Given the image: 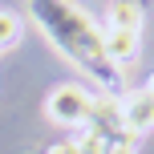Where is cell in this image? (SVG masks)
Returning <instances> with one entry per match:
<instances>
[{
  "label": "cell",
  "mask_w": 154,
  "mask_h": 154,
  "mask_svg": "<svg viewBox=\"0 0 154 154\" xmlns=\"http://www.w3.org/2000/svg\"><path fill=\"white\" fill-rule=\"evenodd\" d=\"M109 154H134V146H114Z\"/></svg>",
  "instance_id": "9c48e42d"
},
{
  "label": "cell",
  "mask_w": 154,
  "mask_h": 154,
  "mask_svg": "<svg viewBox=\"0 0 154 154\" xmlns=\"http://www.w3.org/2000/svg\"><path fill=\"white\" fill-rule=\"evenodd\" d=\"M20 16L16 12H8V8H0V49H12L16 41H20Z\"/></svg>",
  "instance_id": "52a82bcc"
},
{
  "label": "cell",
  "mask_w": 154,
  "mask_h": 154,
  "mask_svg": "<svg viewBox=\"0 0 154 154\" xmlns=\"http://www.w3.org/2000/svg\"><path fill=\"white\" fill-rule=\"evenodd\" d=\"M29 12H32V20L41 24V32L69 57L77 69H85L93 81L106 85V89H118L122 69L109 61L106 37H101L97 20H93L89 12H81L69 0H29Z\"/></svg>",
  "instance_id": "6da1fadb"
},
{
  "label": "cell",
  "mask_w": 154,
  "mask_h": 154,
  "mask_svg": "<svg viewBox=\"0 0 154 154\" xmlns=\"http://www.w3.org/2000/svg\"><path fill=\"white\" fill-rule=\"evenodd\" d=\"M122 122L130 134H146L154 130V93L146 89H130L122 97Z\"/></svg>",
  "instance_id": "277c9868"
},
{
  "label": "cell",
  "mask_w": 154,
  "mask_h": 154,
  "mask_svg": "<svg viewBox=\"0 0 154 154\" xmlns=\"http://www.w3.org/2000/svg\"><path fill=\"white\" fill-rule=\"evenodd\" d=\"M85 122L89 126H81V130L97 134L106 146H130V130H126V122H122V101H118L114 93H93Z\"/></svg>",
  "instance_id": "7a4b0ae2"
},
{
  "label": "cell",
  "mask_w": 154,
  "mask_h": 154,
  "mask_svg": "<svg viewBox=\"0 0 154 154\" xmlns=\"http://www.w3.org/2000/svg\"><path fill=\"white\" fill-rule=\"evenodd\" d=\"M93 93L81 89V85H57L45 101V114L53 118L57 126H85V114H89Z\"/></svg>",
  "instance_id": "3957f363"
},
{
  "label": "cell",
  "mask_w": 154,
  "mask_h": 154,
  "mask_svg": "<svg viewBox=\"0 0 154 154\" xmlns=\"http://www.w3.org/2000/svg\"><path fill=\"white\" fill-rule=\"evenodd\" d=\"M106 29L134 32V37H138V29H142V4H138V0H109V8H106Z\"/></svg>",
  "instance_id": "5b68a950"
},
{
  "label": "cell",
  "mask_w": 154,
  "mask_h": 154,
  "mask_svg": "<svg viewBox=\"0 0 154 154\" xmlns=\"http://www.w3.org/2000/svg\"><path fill=\"white\" fill-rule=\"evenodd\" d=\"M45 154H85L81 146H77V138H69V142H53Z\"/></svg>",
  "instance_id": "ba28073f"
},
{
  "label": "cell",
  "mask_w": 154,
  "mask_h": 154,
  "mask_svg": "<svg viewBox=\"0 0 154 154\" xmlns=\"http://www.w3.org/2000/svg\"><path fill=\"white\" fill-rule=\"evenodd\" d=\"M101 37H106L109 61H114L118 69H130L134 57H138V37H134V32H118V29H101Z\"/></svg>",
  "instance_id": "8992f818"
},
{
  "label": "cell",
  "mask_w": 154,
  "mask_h": 154,
  "mask_svg": "<svg viewBox=\"0 0 154 154\" xmlns=\"http://www.w3.org/2000/svg\"><path fill=\"white\" fill-rule=\"evenodd\" d=\"M142 89H146V93H154V73L146 77V85H142Z\"/></svg>",
  "instance_id": "30bf717a"
}]
</instances>
